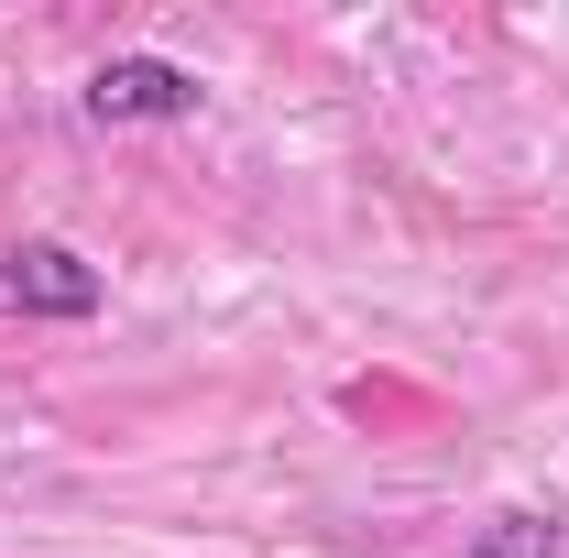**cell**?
Returning <instances> with one entry per match:
<instances>
[{"mask_svg":"<svg viewBox=\"0 0 569 558\" xmlns=\"http://www.w3.org/2000/svg\"><path fill=\"white\" fill-rule=\"evenodd\" d=\"M88 110H99V121H187V110H198V77L153 67V56H121V67L88 77Z\"/></svg>","mask_w":569,"mask_h":558,"instance_id":"2","label":"cell"},{"mask_svg":"<svg viewBox=\"0 0 569 558\" xmlns=\"http://www.w3.org/2000/svg\"><path fill=\"white\" fill-rule=\"evenodd\" d=\"M88 307H99V275L67 241H11L0 252V318H88Z\"/></svg>","mask_w":569,"mask_h":558,"instance_id":"1","label":"cell"},{"mask_svg":"<svg viewBox=\"0 0 569 558\" xmlns=\"http://www.w3.org/2000/svg\"><path fill=\"white\" fill-rule=\"evenodd\" d=\"M460 558H569V526L559 515H493Z\"/></svg>","mask_w":569,"mask_h":558,"instance_id":"3","label":"cell"}]
</instances>
